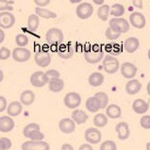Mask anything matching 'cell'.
<instances>
[{
    "mask_svg": "<svg viewBox=\"0 0 150 150\" xmlns=\"http://www.w3.org/2000/svg\"><path fill=\"white\" fill-rule=\"evenodd\" d=\"M105 35L107 37V39H109V40H116V39H118L120 36H121V33H118L116 32H114L113 29H111L109 27L108 29H106Z\"/></svg>",
    "mask_w": 150,
    "mask_h": 150,
    "instance_id": "cell-39",
    "label": "cell"
},
{
    "mask_svg": "<svg viewBox=\"0 0 150 150\" xmlns=\"http://www.w3.org/2000/svg\"><path fill=\"white\" fill-rule=\"evenodd\" d=\"M4 40H5V32H4L3 29L0 28V44L3 43Z\"/></svg>",
    "mask_w": 150,
    "mask_h": 150,
    "instance_id": "cell-50",
    "label": "cell"
},
{
    "mask_svg": "<svg viewBox=\"0 0 150 150\" xmlns=\"http://www.w3.org/2000/svg\"><path fill=\"white\" fill-rule=\"evenodd\" d=\"M15 24V16L11 11H1L0 12V28L1 29H11Z\"/></svg>",
    "mask_w": 150,
    "mask_h": 150,
    "instance_id": "cell-12",
    "label": "cell"
},
{
    "mask_svg": "<svg viewBox=\"0 0 150 150\" xmlns=\"http://www.w3.org/2000/svg\"><path fill=\"white\" fill-rule=\"evenodd\" d=\"M13 1L8 0H0V11H11L13 10Z\"/></svg>",
    "mask_w": 150,
    "mask_h": 150,
    "instance_id": "cell-37",
    "label": "cell"
},
{
    "mask_svg": "<svg viewBox=\"0 0 150 150\" xmlns=\"http://www.w3.org/2000/svg\"><path fill=\"white\" fill-rule=\"evenodd\" d=\"M110 8L109 5H104V4L101 5L97 10L98 18H99L100 20H102V21L108 20V17L110 15Z\"/></svg>",
    "mask_w": 150,
    "mask_h": 150,
    "instance_id": "cell-32",
    "label": "cell"
},
{
    "mask_svg": "<svg viewBox=\"0 0 150 150\" xmlns=\"http://www.w3.org/2000/svg\"><path fill=\"white\" fill-rule=\"evenodd\" d=\"M34 130H40V126L38 125V123H29V125L25 126V128L23 129V134L25 138H28L30 132H32Z\"/></svg>",
    "mask_w": 150,
    "mask_h": 150,
    "instance_id": "cell-35",
    "label": "cell"
},
{
    "mask_svg": "<svg viewBox=\"0 0 150 150\" xmlns=\"http://www.w3.org/2000/svg\"><path fill=\"white\" fill-rule=\"evenodd\" d=\"M147 56H148V59L150 60V49L148 50V52H147Z\"/></svg>",
    "mask_w": 150,
    "mask_h": 150,
    "instance_id": "cell-57",
    "label": "cell"
},
{
    "mask_svg": "<svg viewBox=\"0 0 150 150\" xmlns=\"http://www.w3.org/2000/svg\"><path fill=\"white\" fill-rule=\"evenodd\" d=\"M140 125L144 129H150V115H144L140 119Z\"/></svg>",
    "mask_w": 150,
    "mask_h": 150,
    "instance_id": "cell-41",
    "label": "cell"
},
{
    "mask_svg": "<svg viewBox=\"0 0 150 150\" xmlns=\"http://www.w3.org/2000/svg\"><path fill=\"white\" fill-rule=\"evenodd\" d=\"M14 121L11 116H2L0 117V132L8 133L14 128Z\"/></svg>",
    "mask_w": 150,
    "mask_h": 150,
    "instance_id": "cell-17",
    "label": "cell"
},
{
    "mask_svg": "<svg viewBox=\"0 0 150 150\" xmlns=\"http://www.w3.org/2000/svg\"><path fill=\"white\" fill-rule=\"evenodd\" d=\"M103 68L106 73L113 74L117 72L120 68V63L115 57L111 56V55H107L103 60Z\"/></svg>",
    "mask_w": 150,
    "mask_h": 150,
    "instance_id": "cell-3",
    "label": "cell"
},
{
    "mask_svg": "<svg viewBox=\"0 0 150 150\" xmlns=\"http://www.w3.org/2000/svg\"><path fill=\"white\" fill-rule=\"evenodd\" d=\"M104 57V52L101 49L100 46H93L92 49L88 50H85L84 52V58L86 62L89 64H96L100 62Z\"/></svg>",
    "mask_w": 150,
    "mask_h": 150,
    "instance_id": "cell-1",
    "label": "cell"
},
{
    "mask_svg": "<svg viewBox=\"0 0 150 150\" xmlns=\"http://www.w3.org/2000/svg\"><path fill=\"white\" fill-rule=\"evenodd\" d=\"M124 14H125V7L119 3L113 4L110 10V14L114 17H121Z\"/></svg>",
    "mask_w": 150,
    "mask_h": 150,
    "instance_id": "cell-31",
    "label": "cell"
},
{
    "mask_svg": "<svg viewBox=\"0 0 150 150\" xmlns=\"http://www.w3.org/2000/svg\"><path fill=\"white\" fill-rule=\"evenodd\" d=\"M93 125L99 128L106 126L108 125V117H107V115L103 113H97L93 117Z\"/></svg>",
    "mask_w": 150,
    "mask_h": 150,
    "instance_id": "cell-29",
    "label": "cell"
},
{
    "mask_svg": "<svg viewBox=\"0 0 150 150\" xmlns=\"http://www.w3.org/2000/svg\"><path fill=\"white\" fill-rule=\"evenodd\" d=\"M115 131H116V133L118 135L119 140H121V141H125L128 139V137L130 135L129 126H128V123L126 122L118 123L116 126H115Z\"/></svg>",
    "mask_w": 150,
    "mask_h": 150,
    "instance_id": "cell-16",
    "label": "cell"
},
{
    "mask_svg": "<svg viewBox=\"0 0 150 150\" xmlns=\"http://www.w3.org/2000/svg\"><path fill=\"white\" fill-rule=\"evenodd\" d=\"M22 150H50V145L44 141H28L25 142L22 146Z\"/></svg>",
    "mask_w": 150,
    "mask_h": 150,
    "instance_id": "cell-6",
    "label": "cell"
},
{
    "mask_svg": "<svg viewBox=\"0 0 150 150\" xmlns=\"http://www.w3.org/2000/svg\"><path fill=\"white\" fill-rule=\"evenodd\" d=\"M63 103L66 108L75 109L81 104V97L78 92H69L64 96Z\"/></svg>",
    "mask_w": 150,
    "mask_h": 150,
    "instance_id": "cell-5",
    "label": "cell"
},
{
    "mask_svg": "<svg viewBox=\"0 0 150 150\" xmlns=\"http://www.w3.org/2000/svg\"><path fill=\"white\" fill-rule=\"evenodd\" d=\"M79 150H93V148L90 144H84L80 145Z\"/></svg>",
    "mask_w": 150,
    "mask_h": 150,
    "instance_id": "cell-48",
    "label": "cell"
},
{
    "mask_svg": "<svg viewBox=\"0 0 150 150\" xmlns=\"http://www.w3.org/2000/svg\"><path fill=\"white\" fill-rule=\"evenodd\" d=\"M45 74H46V76H47L48 80L54 79V78H61V74H59V72L56 70H48L45 72Z\"/></svg>",
    "mask_w": 150,
    "mask_h": 150,
    "instance_id": "cell-43",
    "label": "cell"
},
{
    "mask_svg": "<svg viewBox=\"0 0 150 150\" xmlns=\"http://www.w3.org/2000/svg\"><path fill=\"white\" fill-rule=\"evenodd\" d=\"M85 140L88 144H97L101 142L102 139V135L101 132L97 129V128H93L90 127L88 129L85 131Z\"/></svg>",
    "mask_w": 150,
    "mask_h": 150,
    "instance_id": "cell-10",
    "label": "cell"
},
{
    "mask_svg": "<svg viewBox=\"0 0 150 150\" xmlns=\"http://www.w3.org/2000/svg\"><path fill=\"white\" fill-rule=\"evenodd\" d=\"M23 110V105L18 101L11 102L10 105L7 106V113L11 117H16L21 114Z\"/></svg>",
    "mask_w": 150,
    "mask_h": 150,
    "instance_id": "cell-20",
    "label": "cell"
},
{
    "mask_svg": "<svg viewBox=\"0 0 150 150\" xmlns=\"http://www.w3.org/2000/svg\"><path fill=\"white\" fill-rule=\"evenodd\" d=\"M59 128L62 133L70 134V133H73L76 129V123L70 118H64L59 121Z\"/></svg>",
    "mask_w": 150,
    "mask_h": 150,
    "instance_id": "cell-15",
    "label": "cell"
},
{
    "mask_svg": "<svg viewBox=\"0 0 150 150\" xmlns=\"http://www.w3.org/2000/svg\"><path fill=\"white\" fill-rule=\"evenodd\" d=\"M0 150H6L5 147H4V145L2 144V143L0 142Z\"/></svg>",
    "mask_w": 150,
    "mask_h": 150,
    "instance_id": "cell-55",
    "label": "cell"
},
{
    "mask_svg": "<svg viewBox=\"0 0 150 150\" xmlns=\"http://www.w3.org/2000/svg\"><path fill=\"white\" fill-rule=\"evenodd\" d=\"M121 74L127 79H132L134 78V76L136 75L138 68L134 65V64L129 63V62H125L122 64L121 67Z\"/></svg>",
    "mask_w": 150,
    "mask_h": 150,
    "instance_id": "cell-13",
    "label": "cell"
},
{
    "mask_svg": "<svg viewBox=\"0 0 150 150\" xmlns=\"http://www.w3.org/2000/svg\"><path fill=\"white\" fill-rule=\"evenodd\" d=\"M106 115L110 119H118L121 117L122 110L121 108L117 105H110L106 108Z\"/></svg>",
    "mask_w": 150,
    "mask_h": 150,
    "instance_id": "cell-24",
    "label": "cell"
},
{
    "mask_svg": "<svg viewBox=\"0 0 150 150\" xmlns=\"http://www.w3.org/2000/svg\"><path fill=\"white\" fill-rule=\"evenodd\" d=\"M100 150H117L116 144H115L113 141H105L103 142L100 145Z\"/></svg>",
    "mask_w": 150,
    "mask_h": 150,
    "instance_id": "cell-38",
    "label": "cell"
},
{
    "mask_svg": "<svg viewBox=\"0 0 150 150\" xmlns=\"http://www.w3.org/2000/svg\"><path fill=\"white\" fill-rule=\"evenodd\" d=\"M28 138L31 141H42L45 139V134L41 132L40 130H34L30 132Z\"/></svg>",
    "mask_w": 150,
    "mask_h": 150,
    "instance_id": "cell-40",
    "label": "cell"
},
{
    "mask_svg": "<svg viewBox=\"0 0 150 150\" xmlns=\"http://www.w3.org/2000/svg\"><path fill=\"white\" fill-rule=\"evenodd\" d=\"M8 104H7V100L5 97L0 96V112H3L4 110L7 108Z\"/></svg>",
    "mask_w": 150,
    "mask_h": 150,
    "instance_id": "cell-45",
    "label": "cell"
},
{
    "mask_svg": "<svg viewBox=\"0 0 150 150\" xmlns=\"http://www.w3.org/2000/svg\"><path fill=\"white\" fill-rule=\"evenodd\" d=\"M149 108L148 102L144 101L143 99H137L132 104V109L137 114H144L146 113Z\"/></svg>",
    "mask_w": 150,
    "mask_h": 150,
    "instance_id": "cell-19",
    "label": "cell"
},
{
    "mask_svg": "<svg viewBox=\"0 0 150 150\" xmlns=\"http://www.w3.org/2000/svg\"><path fill=\"white\" fill-rule=\"evenodd\" d=\"M145 148H146V150H150V143L146 144V146H145Z\"/></svg>",
    "mask_w": 150,
    "mask_h": 150,
    "instance_id": "cell-56",
    "label": "cell"
},
{
    "mask_svg": "<svg viewBox=\"0 0 150 150\" xmlns=\"http://www.w3.org/2000/svg\"><path fill=\"white\" fill-rule=\"evenodd\" d=\"M45 38L46 41L49 44H53V45L61 44L63 40V32L62 29H59L58 28H51L46 32Z\"/></svg>",
    "mask_w": 150,
    "mask_h": 150,
    "instance_id": "cell-4",
    "label": "cell"
},
{
    "mask_svg": "<svg viewBox=\"0 0 150 150\" xmlns=\"http://www.w3.org/2000/svg\"><path fill=\"white\" fill-rule=\"evenodd\" d=\"M141 88H142V84L136 79H131L126 85V91L129 95H135V94L139 93Z\"/></svg>",
    "mask_w": 150,
    "mask_h": 150,
    "instance_id": "cell-21",
    "label": "cell"
},
{
    "mask_svg": "<svg viewBox=\"0 0 150 150\" xmlns=\"http://www.w3.org/2000/svg\"><path fill=\"white\" fill-rule=\"evenodd\" d=\"M93 12V7L92 4H90L88 2L79 4L76 10V14L80 19H88L89 17L92 16Z\"/></svg>",
    "mask_w": 150,
    "mask_h": 150,
    "instance_id": "cell-9",
    "label": "cell"
},
{
    "mask_svg": "<svg viewBox=\"0 0 150 150\" xmlns=\"http://www.w3.org/2000/svg\"><path fill=\"white\" fill-rule=\"evenodd\" d=\"M3 79H4V73H3V71L0 70V83L2 82Z\"/></svg>",
    "mask_w": 150,
    "mask_h": 150,
    "instance_id": "cell-52",
    "label": "cell"
},
{
    "mask_svg": "<svg viewBox=\"0 0 150 150\" xmlns=\"http://www.w3.org/2000/svg\"><path fill=\"white\" fill-rule=\"evenodd\" d=\"M85 106H86V108L88 109V111L92 113H96L101 108L100 102L95 96L88 98L86 100V103H85Z\"/></svg>",
    "mask_w": 150,
    "mask_h": 150,
    "instance_id": "cell-22",
    "label": "cell"
},
{
    "mask_svg": "<svg viewBox=\"0 0 150 150\" xmlns=\"http://www.w3.org/2000/svg\"><path fill=\"white\" fill-rule=\"evenodd\" d=\"M70 1V3H72V4H76V3H80L82 0H69Z\"/></svg>",
    "mask_w": 150,
    "mask_h": 150,
    "instance_id": "cell-53",
    "label": "cell"
},
{
    "mask_svg": "<svg viewBox=\"0 0 150 150\" xmlns=\"http://www.w3.org/2000/svg\"><path fill=\"white\" fill-rule=\"evenodd\" d=\"M95 97L97 98L98 101L100 102V105H101V108H106L108 106L109 104V96L108 94L103 92V91H99V92H96L95 94Z\"/></svg>",
    "mask_w": 150,
    "mask_h": 150,
    "instance_id": "cell-33",
    "label": "cell"
},
{
    "mask_svg": "<svg viewBox=\"0 0 150 150\" xmlns=\"http://www.w3.org/2000/svg\"><path fill=\"white\" fill-rule=\"evenodd\" d=\"M110 28L118 33H126L129 31V23L125 18L113 17L110 20Z\"/></svg>",
    "mask_w": 150,
    "mask_h": 150,
    "instance_id": "cell-2",
    "label": "cell"
},
{
    "mask_svg": "<svg viewBox=\"0 0 150 150\" xmlns=\"http://www.w3.org/2000/svg\"><path fill=\"white\" fill-rule=\"evenodd\" d=\"M11 56V50L6 47H2L0 49V60H7Z\"/></svg>",
    "mask_w": 150,
    "mask_h": 150,
    "instance_id": "cell-42",
    "label": "cell"
},
{
    "mask_svg": "<svg viewBox=\"0 0 150 150\" xmlns=\"http://www.w3.org/2000/svg\"><path fill=\"white\" fill-rule=\"evenodd\" d=\"M0 142L2 143V144L4 145V147H5L6 150H8L11 147V141L8 139V138H6V137H2V138H0Z\"/></svg>",
    "mask_w": 150,
    "mask_h": 150,
    "instance_id": "cell-44",
    "label": "cell"
},
{
    "mask_svg": "<svg viewBox=\"0 0 150 150\" xmlns=\"http://www.w3.org/2000/svg\"><path fill=\"white\" fill-rule=\"evenodd\" d=\"M93 2L96 4V5H103V3H104V0H93Z\"/></svg>",
    "mask_w": 150,
    "mask_h": 150,
    "instance_id": "cell-51",
    "label": "cell"
},
{
    "mask_svg": "<svg viewBox=\"0 0 150 150\" xmlns=\"http://www.w3.org/2000/svg\"><path fill=\"white\" fill-rule=\"evenodd\" d=\"M40 25V19L37 14H30L28 18V28L31 32H35Z\"/></svg>",
    "mask_w": 150,
    "mask_h": 150,
    "instance_id": "cell-30",
    "label": "cell"
},
{
    "mask_svg": "<svg viewBox=\"0 0 150 150\" xmlns=\"http://www.w3.org/2000/svg\"><path fill=\"white\" fill-rule=\"evenodd\" d=\"M15 42L18 47L21 48H25V46L28 44V37L24 33H20L15 37Z\"/></svg>",
    "mask_w": 150,
    "mask_h": 150,
    "instance_id": "cell-34",
    "label": "cell"
},
{
    "mask_svg": "<svg viewBox=\"0 0 150 150\" xmlns=\"http://www.w3.org/2000/svg\"><path fill=\"white\" fill-rule=\"evenodd\" d=\"M51 0H34V3L36 4L38 7H45L50 3Z\"/></svg>",
    "mask_w": 150,
    "mask_h": 150,
    "instance_id": "cell-46",
    "label": "cell"
},
{
    "mask_svg": "<svg viewBox=\"0 0 150 150\" xmlns=\"http://www.w3.org/2000/svg\"><path fill=\"white\" fill-rule=\"evenodd\" d=\"M140 46V41L136 37H128L124 42V49L128 53H133L138 50Z\"/></svg>",
    "mask_w": 150,
    "mask_h": 150,
    "instance_id": "cell-18",
    "label": "cell"
},
{
    "mask_svg": "<svg viewBox=\"0 0 150 150\" xmlns=\"http://www.w3.org/2000/svg\"><path fill=\"white\" fill-rule=\"evenodd\" d=\"M64 88V82L61 78H54L48 81V88L52 92H61Z\"/></svg>",
    "mask_w": 150,
    "mask_h": 150,
    "instance_id": "cell-25",
    "label": "cell"
},
{
    "mask_svg": "<svg viewBox=\"0 0 150 150\" xmlns=\"http://www.w3.org/2000/svg\"><path fill=\"white\" fill-rule=\"evenodd\" d=\"M31 57V52L29 51V50L25 48H15L12 50V58L14 61L19 62V63H24L28 61Z\"/></svg>",
    "mask_w": 150,
    "mask_h": 150,
    "instance_id": "cell-8",
    "label": "cell"
},
{
    "mask_svg": "<svg viewBox=\"0 0 150 150\" xmlns=\"http://www.w3.org/2000/svg\"><path fill=\"white\" fill-rule=\"evenodd\" d=\"M129 22L136 29H144L146 24V20L143 14L139 11H134L129 15Z\"/></svg>",
    "mask_w": 150,
    "mask_h": 150,
    "instance_id": "cell-14",
    "label": "cell"
},
{
    "mask_svg": "<svg viewBox=\"0 0 150 150\" xmlns=\"http://www.w3.org/2000/svg\"><path fill=\"white\" fill-rule=\"evenodd\" d=\"M35 12L39 17H42V18H45V19H52L57 17V14H56L55 12L51 11L49 10H46L45 8H41V7H36Z\"/></svg>",
    "mask_w": 150,
    "mask_h": 150,
    "instance_id": "cell-28",
    "label": "cell"
},
{
    "mask_svg": "<svg viewBox=\"0 0 150 150\" xmlns=\"http://www.w3.org/2000/svg\"><path fill=\"white\" fill-rule=\"evenodd\" d=\"M59 56L62 57V59H69L73 56V54H74V50H73L72 48H69V47H65V48H63L62 50H59Z\"/></svg>",
    "mask_w": 150,
    "mask_h": 150,
    "instance_id": "cell-36",
    "label": "cell"
},
{
    "mask_svg": "<svg viewBox=\"0 0 150 150\" xmlns=\"http://www.w3.org/2000/svg\"><path fill=\"white\" fill-rule=\"evenodd\" d=\"M48 78L44 71H35L30 76V84L35 88H42L48 84Z\"/></svg>",
    "mask_w": 150,
    "mask_h": 150,
    "instance_id": "cell-7",
    "label": "cell"
},
{
    "mask_svg": "<svg viewBox=\"0 0 150 150\" xmlns=\"http://www.w3.org/2000/svg\"><path fill=\"white\" fill-rule=\"evenodd\" d=\"M132 4L135 8H138V9H143V0H132Z\"/></svg>",
    "mask_w": 150,
    "mask_h": 150,
    "instance_id": "cell-47",
    "label": "cell"
},
{
    "mask_svg": "<svg viewBox=\"0 0 150 150\" xmlns=\"http://www.w3.org/2000/svg\"><path fill=\"white\" fill-rule=\"evenodd\" d=\"M88 118H89V116L87 115V113H85L83 110L75 109L72 112V120L76 123H78V125L85 123L88 121Z\"/></svg>",
    "mask_w": 150,
    "mask_h": 150,
    "instance_id": "cell-23",
    "label": "cell"
},
{
    "mask_svg": "<svg viewBox=\"0 0 150 150\" xmlns=\"http://www.w3.org/2000/svg\"><path fill=\"white\" fill-rule=\"evenodd\" d=\"M34 60L37 66L41 67H46L50 65L51 63V55L48 51L45 50H39L35 53L34 56Z\"/></svg>",
    "mask_w": 150,
    "mask_h": 150,
    "instance_id": "cell-11",
    "label": "cell"
},
{
    "mask_svg": "<svg viewBox=\"0 0 150 150\" xmlns=\"http://www.w3.org/2000/svg\"><path fill=\"white\" fill-rule=\"evenodd\" d=\"M104 76L100 72H93V73L89 76V84L92 87H99L103 83H104Z\"/></svg>",
    "mask_w": 150,
    "mask_h": 150,
    "instance_id": "cell-27",
    "label": "cell"
},
{
    "mask_svg": "<svg viewBox=\"0 0 150 150\" xmlns=\"http://www.w3.org/2000/svg\"><path fill=\"white\" fill-rule=\"evenodd\" d=\"M146 90H147V93L148 95H150V82L147 84V87H146Z\"/></svg>",
    "mask_w": 150,
    "mask_h": 150,
    "instance_id": "cell-54",
    "label": "cell"
},
{
    "mask_svg": "<svg viewBox=\"0 0 150 150\" xmlns=\"http://www.w3.org/2000/svg\"><path fill=\"white\" fill-rule=\"evenodd\" d=\"M61 150H74V147L70 144H64L61 147Z\"/></svg>",
    "mask_w": 150,
    "mask_h": 150,
    "instance_id": "cell-49",
    "label": "cell"
},
{
    "mask_svg": "<svg viewBox=\"0 0 150 150\" xmlns=\"http://www.w3.org/2000/svg\"><path fill=\"white\" fill-rule=\"evenodd\" d=\"M35 101V94L31 90H25L20 95V103L24 106H31Z\"/></svg>",
    "mask_w": 150,
    "mask_h": 150,
    "instance_id": "cell-26",
    "label": "cell"
}]
</instances>
